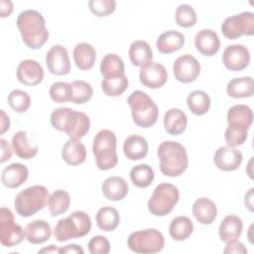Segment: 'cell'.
I'll return each mask as SVG.
<instances>
[{
	"label": "cell",
	"mask_w": 254,
	"mask_h": 254,
	"mask_svg": "<svg viewBox=\"0 0 254 254\" xmlns=\"http://www.w3.org/2000/svg\"><path fill=\"white\" fill-rule=\"evenodd\" d=\"M17 27L24 44L33 50L44 46L49 38V31L43 15L34 9L21 12L17 18Z\"/></svg>",
	"instance_id": "cell-1"
},
{
	"label": "cell",
	"mask_w": 254,
	"mask_h": 254,
	"mask_svg": "<svg viewBox=\"0 0 254 254\" xmlns=\"http://www.w3.org/2000/svg\"><path fill=\"white\" fill-rule=\"evenodd\" d=\"M51 124L55 129L66 133L69 139L79 140L89 131L90 120L83 112L60 107L51 114Z\"/></svg>",
	"instance_id": "cell-2"
},
{
	"label": "cell",
	"mask_w": 254,
	"mask_h": 254,
	"mask_svg": "<svg viewBox=\"0 0 254 254\" xmlns=\"http://www.w3.org/2000/svg\"><path fill=\"white\" fill-rule=\"evenodd\" d=\"M161 173L168 177L182 175L189 166L186 148L175 141H164L158 147Z\"/></svg>",
	"instance_id": "cell-3"
},
{
	"label": "cell",
	"mask_w": 254,
	"mask_h": 254,
	"mask_svg": "<svg viewBox=\"0 0 254 254\" xmlns=\"http://www.w3.org/2000/svg\"><path fill=\"white\" fill-rule=\"evenodd\" d=\"M127 102L131 108V114L134 123L141 128L153 126L158 119L159 110L154 100L144 91H133Z\"/></svg>",
	"instance_id": "cell-4"
},
{
	"label": "cell",
	"mask_w": 254,
	"mask_h": 254,
	"mask_svg": "<svg viewBox=\"0 0 254 254\" xmlns=\"http://www.w3.org/2000/svg\"><path fill=\"white\" fill-rule=\"evenodd\" d=\"M116 146V136L111 130L102 129L96 133L93 139L92 152L99 170L107 171L116 166L118 162Z\"/></svg>",
	"instance_id": "cell-5"
},
{
	"label": "cell",
	"mask_w": 254,
	"mask_h": 254,
	"mask_svg": "<svg viewBox=\"0 0 254 254\" xmlns=\"http://www.w3.org/2000/svg\"><path fill=\"white\" fill-rule=\"evenodd\" d=\"M91 219L89 215L81 210H76L65 218L58 221L54 229V235L59 242L72 238H79L89 233Z\"/></svg>",
	"instance_id": "cell-6"
},
{
	"label": "cell",
	"mask_w": 254,
	"mask_h": 254,
	"mask_svg": "<svg viewBox=\"0 0 254 254\" xmlns=\"http://www.w3.org/2000/svg\"><path fill=\"white\" fill-rule=\"evenodd\" d=\"M49 197V190L44 186H32L16 195L15 209L23 217L32 216L47 205Z\"/></svg>",
	"instance_id": "cell-7"
},
{
	"label": "cell",
	"mask_w": 254,
	"mask_h": 254,
	"mask_svg": "<svg viewBox=\"0 0 254 254\" xmlns=\"http://www.w3.org/2000/svg\"><path fill=\"white\" fill-rule=\"evenodd\" d=\"M180 198V192L176 186L169 183L158 185L148 200L149 211L156 216L169 214Z\"/></svg>",
	"instance_id": "cell-8"
},
{
	"label": "cell",
	"mask_w": 254,
	"mask_h": 254,
	"mask_svg": "<svg viewBox=\"0 0 254 254\" xmlns=\"http://www.w3.org/2000/svg\"><path fill=\"white\" fill-rule=\"evenodd\" d=\"M164 235L156 228L134 231L128 237V247L135 253H158L164 248Z\"/></svg>",
	"instance_id": "cell-9"
},
{
	"label": "cell",
	"mask_w": 254,
	"mask_h": 254,
	"mask_svg": "<svg viewBox=\"0 0 254 254\" xmlns=\"http://www.w3.org/2000/svg\"><path fill=\"white\" fill-rule=\"evenodd\" d=\"M221 32L227 39L234 40L241 36L254 34V14L246 11L227 17L221 24Z\"/></svg>",
	"instance_id": "cell-10"
},
{
	"label": "cell",
	"mask_w": 254,
	"mask_h": 254,
	"mask_svg": "<svg viewBox=\"0 0 254 254\" xmlns=\"http://www.w3.org/2000/svg\"><path fill=\"white\" fill-rule=\"evenodd\" d=\"M26 237L25 230L15 222L13 212L7 207L0 209V242L3 246L13 247Z\"/></svg>",
	"instance_id": "cell-11"
},
{
	"label": "cell",
	"mask_w": 254,
	"mask_h": 254,
	"mask_svg": "<svg viewBox=\"0 0 254 254\" xmlns=\"http://www.w3.org/2000/svg\"><path fill=\"white\" fill-rule=\"evenodd\" d=\"M175 78L184 83L194 81L200 72V64L191 55L185 54L179 57L173 65Z\"/></svg>",
	"instance_id": "cell-12"
},
{
	"label": "cell",
	"mask_w": 254,
	"mask_h": 254,
	"mask_svg": "<svg viewBox=\"0 0 254 254\" xmlns=\"http://www.w3.org/2000/svg\"><path fill=\"white\" fill-rule=\"evenodd\" d=\"M222 61L227 69L240 71L248 66L250 63V53L243 45H229L223 52Z\"/></svg>",
	"instance_id": "cell-13"
},
{
	"label": "cell",
	"mask_w": 254,
	"mask_h": 254,
	"mask_svg": "<svg viewBox=\"0 0 254 254\" xmlns=\"http://www.w3.org/2000/svg\"><path fill=\"white\" fill-rule=\"evenodd\" d=\"M46 64L53 74H67L70 70V63L66 49L62 45H54L46 55Z\"/></svg>",
	"instance_id": "cell-14"
},
{
	"label": "cell",
	"mask_w": 254,
	"mask_h": 254,
	"mask_svg": "<svg viewBox=\"0 0 254 254\" xmlns=\"http://www.w3.org/2000/svg\"><path fill=\"white\" fill-rule=\"evenodd\" d=\"M139 78L142 84L145 86L157 89L162 87L168 78L166 67L156 62H150L140 68Z\"/></svg>",
	"instance_id": "cell-15"
},
{
	"label": "cell",
	"mask_w": 254,
	"mask_h": 254,
	"mask_svg": "<svg viewBox=\"0 0 254 254\" xmlns=\"http://www.w3.org/2000/svg\"><path fill=\"white\" fill-rule=\"evenodd\" d=\"M215 166L224 172H232L237 170L243 160L242 153L234 147L221 146L219 147L213 157Z\"/></svg>",
	"instance_id": "cell-16"
},
{
	"label": "cell",
	"mask_w": 254,
	"mask_h": 254,
	"mask_svg": "<svg viewBox=\"0 0 254 254\" xmlns=\"http://www.w3.org/2000/svg\"><path fill=\"white\" fill-rule=\"evenodd\" d=\"M18 80L28 86L39 84L44 78V69L35 60L27 59L22 61L17 67Z\"/></svg>",
	"instance_id": "cell-17"
},
{
	"label": "cell",
	"mask_w": 254,
	"mask_h": 254,
	"mask_svg": "<svg viewBox=\"0 0 254 254\" xmlns=\"http://www.w3.org/2000/svg\"><path fill=\"white\" fill-rule=\"evenodd\" d=\"M253 121V112L247 105L236 104L229 108L227 112L228 127L248 131Z\"/></svg>",
	"instance_id": "cell-18"
},
{
	"label": "cell",
	"mask_w": 254,
	"mask_h": 254,
	"mask_svg": "<svg viewBox=\"0 0 254 254\" xmlns=\"http://www.w3.org/2000/svg\"><path fill=\"white\" fill-rule=\"evenodd\" d=\"M194 46L201 55L210 57L218 52L220 48V41L213 30L202 29L195 34Z\"/></svg>",
	"instance_id": "cell-19"
},
{
	"label": "cell",
	"mask_w": 254,
	"mask_h": 254,
	"mask_svg": "<svg viewBox=\"0 0 254 254\" xmlns=\"http://www.w3.org/2000/svg\"><path fill=\"white\" fill-rule=\"evenodd\" d=\"M28 168L20 163H13L3 169L1 173L2 184L9 189H16L28 179Z\"/></svg>",
	"instance_id": "cell-20"
},
{
	"label": "cell",
	"mask_w": 254,
	"mask_h": 254,
	"mask_svg": "<svg viewBox=\"0 0 254 254\" xmlns=\"http://www.w3.org/2000/svg\"><path fill=\"white\" fill-rule=\"evenodd\" d=\"M101 190L103 195L107 199L118 201L123 199L127 195L129 187L127 182L123 178L113 176L103 181L101 185Z\"/></svg>",
	"instance_id": "cell-21"
},
{
	"label": "cell",
	"mask_w": 254,
	"mask_h": 254,
	"mask_svg": "<svg viewBox=\"0 0 254 254\" xmlns=\"http://www.w3.org/2000/svg\"><path fill=\"white\" fill-rule=\"evenodd\" d=\"M192 213L195 219L201 224H210L217 215L215 203L207 197H199L192 204Z\"/></svg>",
	"instance_id": "cell-22"
},
{
	"label": "cell",
	"mask_w": 254,
	"mask_h": 254,
	"mask_svg": "<svg viewBox=\"0 0 254 254\" xmlns=\"http://www.w3.org/2000/svg\"><path fill=\"white\" fill-rule=\"evenodd\" d=\"M242 228L243 224L239 216L234 214L226 215L219 225V238L224 243L236 240L241 235Z\"/></svg>",
	"instance_id": "cell-23"
},
{
	"label": "cell",
	"mask_w": 254,
	"mask_h": 254,
	"mask_svg": "<svg viewBox=\"0 0 254 254\" xmlns=\"http://www.w3.org/2000/svg\"><path fill=\"white\" fill-rule=\"evenodd\" d=\"M185 44V36L177 31L170 30L162 33L157 39V49L162 54H173L179 51Z\"/></svg>",
	"instance_id": "cell-24"
},
{
	"label": "cell",
	"mask_w": 254,
	"mask_h": 254,
	"mask_svg": "<svg viewBox=\"0 0 254 254\" xmlns=\"http://www.w3.org/2000/svg\"><path fill=\"white\" fill-rule=\"evenodd\" d=\"M63 160L71 166H78L86 159V149L79 140H67L62 149Z\"/></svg>",
	"instance_id": "cell-25"
},
{
	"label": "cell",
	"mask_w": 254,
	"mask_h": 254,
	"mask_svg": "<svg viewBox=\"0 0 254 254\" xmlns=\"http://www.w3.org/2000/svg\"><path fill=\"white\" fill-rule=\"evenodd\" d=\"M123 152L131 161L141 160L148 153V142L143 136L131 135L124 140Z\"/></svg>",
	"instance_id": "cell-26"
},
{
	"label": "cell",
	"mask_w": 254,
	"mask_h": 254,
	"mask_svg": "<svg viewBox=\"0 0 254 254\" xmlns=\"http://www.w3.org/2000/svg\"><path fill=\"white\" fill-rule=\"evenodd\" d=\"M188 125V117L180 108H170L164 116V127L170 135L182 134Z\"/></svg>",
	"instance_id": "cell-27"
},
{
	"label": "cell",
	"mask_w": 254,
	"mask_h": 254,
	"mask_svg": "<svg viewBox=\"0 0 254 254\" xmlns=\"http://www.w3.org/2000/svg\"><path fill=\"white\" fill-rule=\"evenodd\" d=\"M26 239L32 244H42L52 236L51 225L42 219L34 220L27 224L25 228Z\"/></svg>",
	"instance_id": "cell-28"
},
{
	"label": "cell",
	"mask_w": 254,
	"mask_h": 254,
	"mask_svg": "<svg viewBox=\"0 0 254 254\" xmlns=\"http://www.w3.org/2000/svg\"><path fill=\"white\" fill-rule=\"evenodd\" d=\"M72 56L75 65L81 70H87L94 65L96 51L88 43H79L74 47Z\"/></svg>",
	"instance_id": "cell-29"
},
{
	"label": "cell",
	"mask_w": 254,
	"mask_h": 254,
	"mask_svg": "<svg viewBox=\"0 0 254 254\" xmlns=\"http://www.w3.org/2000/svg\"><path fill=\"white\" fill-rule=\"evenodd\" d=\"M226 92L233 98L251 97L254 92V82L251 76L232 78L226 86Z\"/></svg>",
	"instance_id": "cell-30"
},
{
	"label": "cell",
	"mask_w": 254,
	"mask_h": 254,
	"mask_svg": "<svg viewBox=\"0 0 254 254\" xmlns=\"http://www.w3.org/2000/svg\"><path fill=\"white\" fill-rule=\"evenodd\" d=\"M128 55L131 63L135 66H143L144 64L152 62L153 52L151 46L145 41H135L133 42L128 51Z\"/></svg>",
	"instance_id": "cell-31"
},
{
	"label": "cell",
	"mask_w": 254,
	"mask_h": 254,
	"mask_svg": "<svg viewBox=\"0 0 254 254\" xmlns=\"http://www.w3.org/2000/svg\"><path fill=\"white\" fill-rule=\"evenodd\" d=\"M100 72L103 78L125 75V67L122 59L116 54L105 55L100 63Z\"/></svg>",
	"instance_id": "cell-32"
},
{
	"label": "cell",
	"mask_w": 254,
	"mask_h": 254,
	"mask_svg": "<svg viewBox=\"0 0 254 254\" xmlns=\"http://www.w3.org/2000/svg\"><path fill=\"white\" fill-rule=\"evenodd\" d=\"M12 147L16 155L24 160H30L34 158L38 153V146H32L28 142L27 132L18 131L12 137Z\"/></svg>",
	"instance_id": "cell-33"
},
{
	"label": "cell",
	"mask_w": 254,
	"mask_h": 254,
	"mask_svg": "<svg viewBox=\"0 0 254 254\" xmlns=\"http://www.w3.org/2000/svg\"><path fill=\"white\" fill-rule=\"evenodd\" d=\"M120 217L116 208L103 206L96 213V224L103 231H112L119 225Z\"/></svg>",
	"instance_id": "cell-34"
},
{
	"label": "cell",
	"mask_w": 254,
	"mask_h": 254,
	"mask_svg": "<svg viewBox=\"0 0 254 254\" xmlns=\"http://www.w3.org/2000/svg\"><path fill=\"white\" fill-rule=\"evenodd\" d=\"M192 231L193 224L188 216H177L170 223L169 232L174 240H186L192 233Z\"/></svg>",
	"instance_id": "cell-35"
},
{
	"label": "cell",
	"mask_w": 254,
	"mask_h": 254,
	"mask_svg": "<svg viewBox=\"0 0 254 254\" xmlns=\"http://www.w3.org/2000/svg\"><path fill=\"white\" fill-rule=\"evenodd\" d=\"M187 104L194 115H203L210 108V97L202 90H193L188 95Z\"/></svg>",
	"instance_id": "cell-36"
},
{
	"label": "cell",
	"mask_w": 254,
	"mask_h": 254,
	"mask_svg": "<svg viewBox=\"0 0 254 254\" xmlns=\"http://www.w3.org/2000/svg\"><path fill=\"white\" fill-rule=\"evenodd\" d=\"M154 171L147 164H139L130 171V179L134 186L140 189L149 187L154 180Z\"/></svg>",
	"instance_id": "cell-37"
},
{
	"label": "cell",
	"mask_w": 254,
	"mask_h": 254,
	"mask_svg": "<svg viewBox=\"0 0 254 254\" xmlns=\"http://www.w3.org/2000/svg\"><path fill=\"white\" fill-rule=\"evenodd\" d=\"M70 203V196L67 191L64 190H55L49 197V210L52 216H58L64 213Z\"/></svg>",
	"instance_id": "cell-38"
},
{
	"label": "cell",
	"mask_w": 254,
	"mask_h": 254,
	"mask_svg": "<svg viewBox=\"0 0 254 254\" xmlns=\"http://www.w3.org/2000/svg\"><path fill=\"white\" fill-rule=\"evenodd\" d=\"M128 87V78L126 75L111 77V78H103L101 82V88L103 92L108 96H119L122 94L126 88Z\"/></svg>",
	"instance_id": "cell-39"
},
{
	"label": "cell",
	"mask_w": 254,
	"mask_h": 254,
	"mask_svg": "<svg viewBox=\"0 0 254 254\" xmlns=\"http://www.w3.org/2000/svg\"><path fill=\"white\" fill-rule=\"evenodd\" d=\"M71 85V98L70 101L75 104H82L90 100L93 94L91 85L84 80H74L70 83Z\"/></svg>",
	"instance_id": "cell-40"
},
{
	"label": "cell",
	"mask_w": 254,
	"mask_h": 254,
	"mask_svg": "<svg viewBox=\"0 0 254 254\" xmlns=\"http://www.w3.org/2000/svg\"><path fill=\"white\" fill-rule=\"evenodd\" d=\"M8 103L10 107L18 113L26 112L31 105L30 95L21 89H14L8 95Z\"/></svg>",
	"instance_id": "cell-41"
},
{
	"label": "cell",
	"mask_w": 254,
	"mask_h": 254,
	"mask_svg": "<svg viewBox=\"0 0 254 254\" xmlns=\"http://www.w3.org/2000/svg\"><path fill=\"white\" fill-rule=\"evenodd\" d=\"M177 24L183 28H190L196 23V13L189 4H181L175 14Z\"/></svg>",
	"instance_id": "cell-42"
},
{
	"label": "cell",
	"mask_w": 254,
	"mask_h": 254,
	"mask_svg": "<svg viewBox=\"0 0 254 254\" xmlns=\"http://www.w3.org/2000/svg\"><path fill=\"white\" fill-rule=\"evenodd\" d=\"M72 94L71 85L68 82L58 81L51 85L50 96L57 103H64L70 101Z\"/></svg>",
	"instance_id": "cell-43"
},
{
	"label": "cell",
	"mask_w": 254,
	"mask_h": 254,
	"mask_svg": "<svg viewBox=\"0 0 254 254\" xmlns=\"http://www.w3.org/2000/svg\"><path fill=\"white\" fill-rule=\"evenodd\" d=\"M89 10L98 17H104L112 14L116 8L114 0H90L88 2Z\"/></svg>",
	"instance_id": "cell-44"
},
{
	"label": "cell",
	"mask_w": 254,
	"mask_h": 254,
	"mask_svg": "<svg viewBox=\"0 0 254 254\" xmlns=\"http://www.w3.org/2000/svg\"><path fill=\"white\" fill-rule=\"evenodd\" d=\"M87 246L91 254H107L110 251V243L108 239L102 235L93 236Z\"/></svg>",
	"instance_id": "cell-45"
},
{
	"label": "cell",
	"mask_w": 254,
	"mask_h": 254,
	"mask_svg": "<svg viewBox=\"0 0 254 254\" xmlns=\"http://www.w3.org/2000/svg\"><path fill=\"white\" fill-rule=\"evenodd\" d=\"M223 253L230 254V253H236V254H245L247 253V249L244 246V244L240 241L233 240L226 243V246L223 250Z\"/></svg>",
	"instance_id": "cell-46"
},
{
	"label": "cell",
	"mask_w": 254,
	"mask_h": 254,
	"mask_svg": "<svg viewBox=\"0 0 254 254\" xmlns=\"http://www.w3.org/2000/svg\"><path fill=\"white\" fill-rule=\"evenodd\" d=\"M0 146H1V155H0V163H5L6 161L10 160L12 157V148L10 144L4 140L0 139Z\"/></svg>",
	"instance_id": "cell-47"
},
{
	"label": "cell",
	"mask_w": 254,
	"mask_h": 254,
	"mask_svg": "<svg viewBox=\"0 0 254 254\" xmlns=\"http://www.w3.org/2000/svg\"><path fill=\"white\" fill-rule=\"evenodd\" d=\"M14 6L12 1L10 0H0V13L1 17L5 18L8 17L13 12Z\"/></svg>",
	"instance_id": "cell-48"
},
{
	"label": "cell",
	"mask_w": 254,
	"mask_h": 254,
	"mask_svg": "<svg viewBox=\"0 0 254 254\" xmlns=\"http://www.w3.org/2000/svg\"><path fill=\"white\" fill-rule=\"evenodd\" d=\"M10 127V119L4 110H0V134H4Z\"/></svg>",
	"instance_id": "cell-49"
},
{
	"label": "cell",
	"mask_w": 254,
	"mask_h": 254,
	"mask_svg": "<svg viewBox=\"0 0 254 254\" xmlns=\"http://www.w3.org/2000/svg\"><path fill=\"white\" fill-rule=\"evenodd\" d=\"M84 251L83 249L76 244H68L64 247H62L60 249V253H79L82 254Z\"/></svg>",
	"instance_id": "cell-50"
},
{
	"label": "cell",
	"mask_w": 254,
	"mask_h": 254,
	"mask_svg": "<svg viewBox=\"0 0 254 254\" xmlns=\"http://www.w3.org/2000/svg\"><path fill=\"white\" fill-rule=\"evenodd\" d=\"M253 191H254V189L251 188L248 192L245 194V197H244V203H245V206L248 208V210L250 211H253Z\"/></svg>",
	"instance_id": "cell-51"
},
{
	"label": "cell",
	"mask_w": 254,
	"mask_h": 254,
	"mask_svg": "<svg viewBox=\"0 0 254 254\" xmlns=\"http://www.w3.org/2000/svg\"><path fill=\"white\" fill-rule=\"evenodd\" d=\"M60 249L59 247L55 246V245H50L49 247H46V248H43L41 250H39L38 252L39 253H60Z\"/></svg>",
	"instance_id": "cell-52"
},
{
	"label": "cell",
	"mask_w": 254,
	"mask_h": 254,
	"mask_svg": "<svg viewBox=\"0 0 254 254\" xmlns=\"http://www.w3.org/2000/svg\"><path fill=\"white\" fill-rule=\"evenodd\" d=\"M252 163H253V157L250 159V161H249V163H248V166H247V174H248V176H249V178H250L251 180L253 179L252 171H251V169H252Z\"/></svg>",
	"instance_id": "cell-53"
},
{
	"label": "cell",
	"mask_w": 254,
	"mask_h": 254,
	"mask_svg": "<svg viewBox=\"0 0 254 254\" xmlns=\"http://www.w3.org/2000/svg\"><path fill=\"white\" fill-rule=\"evenodd\" d=\"M252 227H253V224H251V225H250V227H249V232H248V238H249V240H250V242H251V243H253V240H252V236H251Z\"/></svg>",
	"instance_id": "cell-54"
}]
</instances>
